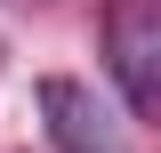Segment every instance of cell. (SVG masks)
Returning a JSON list of instances; mask_svg holds the SVG:
<instances>
[{"label":"cell","instance_id":"cell-1","mask_svg":"<svg viewBox=\"0 0 161 153\" xmlns=\"http://www.w3.org/2000/svg\"><path fill=\"white\" fill-rule=\"evenodd\" d=\"M105 48H113V81L129 97V113L145 121L161 105V0H113Z\"/></svg>","mask_w":161,"mask_h":153},{"label":"cell","instance_id":"cell-2","mask_svg":"<svg viewBox=\"0 0 161 153\" xmlns=\"http://www.w3.org/2000/svg\"><path fill=\"white\" fill-rule=\"evenodd\" d=\"M40 113H48V145L57 153H129V137L97 113V97L80 81H64V73L40 81Z\"/></svg>","mask_w":161,"mask_h":153}]
</instances>
